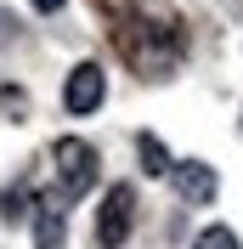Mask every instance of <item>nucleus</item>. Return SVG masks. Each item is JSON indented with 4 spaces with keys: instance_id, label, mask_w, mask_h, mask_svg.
<instances>
[{
    "instance_id": "nucleus-1",
    "label": "nucleus",
    "mask_w": 243,
    "mask_h": 249,
    "mask_svg": "<svg viewBox=\"0 0 243 249\" xmlns=\"http://www.w3.org/2000/svg\"><path fill=\"white\" fill-rule=\"evenodd\" d=\"M51 164H57V193L68 204H79L96 181H102V153H96L85 136H57L51 142Z\"/></svg>"
},
{
    "instance_id": "nucleus-2",
    "label": "nucleus",
    "mask_w": 243,
    "mask_h": 249,
    "mask_svg": "<svg viewBox=\"0 0 243 249\" xmlns=\"http://www.w3.org/2000/svg\"><path fill=\"white\" fill-rule=\"evenodd\" d=\"M130 227H136V193H130V181H113L102 193V210H96V244L124 249L130 244Z\"/></svg>"
},
{
    "instance_id": "nucleus-9",
    "label": "nucleus",
    "mask_w": 243,
    "mask_h": 249,
    "mask_svg": "<svg viewBox=\"0 0 243 249\" xmlns=\"http://www.w3.org/2000/svg\"><path fill=\"white\" fill-rule=\"evenodd\" d=\"M34 12H62V6H68V0H29Z\"/></svg>"
},
{
    "instance_id": "nucleus-3",
    "label": "nucleus",
    "mask_w": 243,
    "mask_h": 249,
    "mask_svg": "<svg viewBox=\"0 0 243 249\" xmlns=\"http://www.w3.org/2000/svg\"><path fill=\"white\" fill-rule=\"evenodd\" d=\"M102 102H107V74H102V62H74L68 79H62V108L74 113V119H85V113H96Z\"/></svg>"
},
{
    "instance_id": "nucleus-7",
    "label": "nucleus",
    "mask_w": 243,
    "mask_h": 249,
    "mask_svg": "<svg viewBox=\"0 0 243 249\" xmlns=\"http://www.w3.org/2000/svg\"><path fill=\"white\" fill-rule=\"evenodd\" d=\"M192 249H243V238L232 232V227H221V221H209V227L192 238Z\"/></svg>"
},
{
    "instance_id": "nucleus-8",
    "label": "nucleus",
    "mask_w": 243,
    "mask_h": 249,
    "mask_svg": "<svg viewBox=\"0 0 243 249\" xmlns=\"http://www.w3.org/2000/svg\"><path fill=\"white\" fill-rule=\"evenodd\" d=\"M23 198H29V187H12V193H6V210H0V215H6V221H23Z\"/></svg>"
},
{
    "instance_id": "nucleus-5",
    "label": "nucleus",
    "mask_w": 243,
    "mask_h": 249,
    "mask_svg": "<svg viewBox=\"0 0 243 249\" xmlns=\"http://www.w3.org/2000/svg\"><path fill=\"white\" fill-rule=\"evenodd\" d=\"M68 244V198L46 193L34 198V249H62Z\"/></svg>"
},
{
    "instance_id": "nucleus-4",
    "label": "nucleus",
    "mask_w": 243,
    "mask_h": 249,
    "mask_svg": "<svg viewBox=\"0 0 243 249\" xmlns=\"http://www.w3.org/2000/svg\"><path fill=\"white\" fill-rule=\"evenodd\" d=\"M170 181H175V198L192 204V210H204V204L221 198V176H215V164H204V159H175V164H170Z\"/></svg>"
},
{
    "instance_id": "nucleus-6",
    "label": "nucleus",
    "mask_w": 243,
    "mask_h": 249,
    "mask_svg": "<svg viewBox=\"0 0 243 249\" xmlns=\"http://www.w3.org/2000/svg\"><path fill=\"white\" fill-rule=\"evenodd\" d=\"M136 153H141V170H147V176H170V164H175V159L164 153V142L147 136V130L136 136Z\"/></svg>"
}]
</instances>
